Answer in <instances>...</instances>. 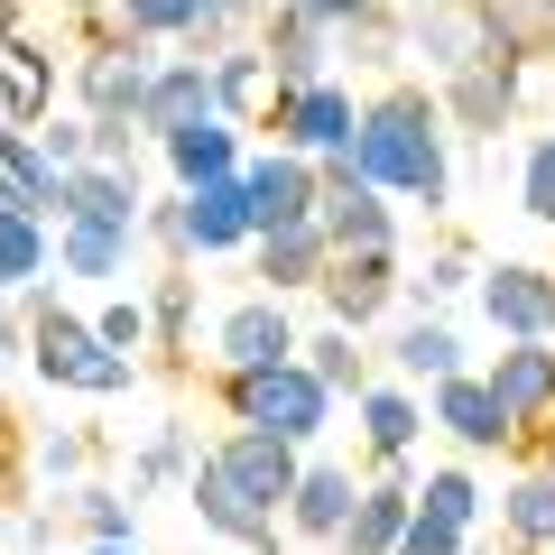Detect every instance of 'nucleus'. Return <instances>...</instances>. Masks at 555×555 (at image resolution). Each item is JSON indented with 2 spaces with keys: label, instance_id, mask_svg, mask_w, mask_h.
<instances>
[{
  "label": "nucleus",
  "instance_id": "1",
  "mask_svg": "<svg viewBox=\"0 0 555 555\" xmlns=\"http://www.w3.org/2000/svg\"><path fill=\"white\" fill-rule=\"evenodd\" d=\"M444 102L436 83H379L352 120V177L379 185L389 204H426L444 214L454 204V158H444Z\"/></svg>",
  "mask_w": 555,
  "mask_h": 555
},
{
  "label": "nucleus",
  "instance_id": "2",
  "mask_svg": "<svg viewBox=\"0 0 555 555\" xmlns=\"http://www.w3.org/2000/svg\"><path fill=\"white\" fill-rule=\"evenodd\" d=\"M28 371L47 379V389H75V398H120L139 379L130 352H112V343L93 334V315H65L47 287H28Z\"/></svg>",
  "mask_w": 555,
  "mask_h": 555
},
{
  "label": "nucleus",
  "instance_id": "3",
  "mask_svg": "<svg viewBox=\"0 0 555 555\" xmlns=\"http://www.w3.org/2000/svg\"><path fill=\"white\" fill-rule=\"evenodd\" d=\"M222 408L241 416V426H259V436H287V444H315L324 426H334L343 398L324 389L306 361H269V371H222Z\"/></svg>",
  "mask_w": 555,
  "mask_h": 555
},
{
  "label": "nucleus",
  "instance_id": "4",
  "mask_svg": "<svg viewBox=\"0 0 555 555\" xmlns=\"http://www.w3.org/2000/svg\"><path fill=\"white\" fill-rule=\"evenodd\" d=\"M352 120H361V93L343 75H315V83H297V93L278 102L269 139L297 149V158H352Z\"/></svg>",
  "mask_w": 555,
  "mask_h": 555
},
{
  "label": "nucleus",
  "instance_id": "5",
  "mask_svg": "<svg viewBox=\"0 0 555 555\" xmlns=\"http://www.w3.org/2000/svg\"><path fill=\"white\" fill-rule=\"evenodd\" d=\"M241 185H250V222L259 232H297V222L324 214V167L297 158V149H278V139L241 158Z\"/></svg>",
  "mask_w": 555,
  "mask_h": 555
},
{
  "label": "nucleus",
  "instance_id": "6",
  "mask_svg": "<svg viewBox=\"0 0 555 555\" xmlns=\"http://www.w3.org/2000/svg\"><path fill=\"white\" fill-rule=\"evenodd\" d=\"M297 315H287V297H269V287H250V297H232L214 315V371H269V361H297Z\"/></svg>",
  "mask_w": 555,
  "mask_h": 555
},
{
  "label": "nucleus",
  "instance_id": "7",
  "mask_svg": "<svg viewBox=\"0 0 555 555\" xmlns=\"http://www.w3.org/2000/svg\"><path fill=\"white\" fill-rule=\"evenodd\" d=\"M473 297H481V315H491L500 343H555V269H537V259H491Z\"/></svg>",
  "mask_w": 555,
  "mask_h": 555
},
{
  "label": "nucleus",
  "instance_id": "8",
  "mask_svg": "<svg viewBox=\"0 0 555 555\" xmlns=\"http://www.w3.org/2000/svg\"><path fill=\"white\" fill-rule=\"evenodd\" d=\"M324 324H343V334H371L379 315H389L398 297H408V278H398V250H334V269H324Z\"/></svg>",
  "mask_w": 555,
  "mask_h": 555
},
{
  "label": "nucleus",
  "instance_id": "9",
  "mask_svg": "<svg viewBox=\"0 0 555 555\" xmlns=\"http://www.w3.org/2000/svg\"><path fill=\"white\" fill-rule=\"evenodd\" d=\"M250 241H259V222H250V185L241 177H214L195 195H177V259H232Z\"/></svg>",
  "mask_w": 555,
  "mask_h": 555
},
{
  "label": "nucleus",
  "instance_id": "10",
  "mask_svg": "<svg viewBox=\"0 0 555 555\" xmlns=\"http://www.w3.org/2000/svg\"><path fill=\"white\" fill-rule=\"evenodd\" d=\"M324 167V241L334 250H398V204L379 195V185L352 177V158H315Z\"/></svg>",
  "mask_w": 555,
  "mask_h": 555
},
{
  "label": "nucleus",
  "instance_id": "11",
  "mask_svg": "<svg viewBox=\"0 0 555 555\" xmlns=\"http://www.w3.org/2000/svg\"><path fill=\"white\" fill-rule=\"evenodd\" d=\"M149 75H158L149 38L83 47V56H75V102H83V120H139V93H149Z\"/></svg>",
  "mask_w": 555,
  "mask_h": 555
},
{
  "label": "nucleus",
  "instance_id": "12",
  "mask_svg": "<svg viewBox=\"0 0 555 555\" xmlns=\"http://www.w3.org/2000/svg\"><path fill=\"white\" fill-rule=\"evenodd\" d=\"M214 473L232 481V491H250L259 509H278V518H287V491H297V473H306V444L259 436V426H232V436L214 444Z\"/></svg>",
  "mask_w": 555,
  "mask_h": 555
},
{
  "label": "nucleus",
  "instance_id": "13",
  "mask_svg": "<svg viewBox=\"0 0 555 555\" xmlns=\"http://www.w3.org/2000/svg\"><path fill=\"white\" fill-rule=\"evenodd\" d=\"M185 500H195V518H204L214 537H232V546H250V555H278V537H287V518L259 509L250 491H232V481L214 473V454H195V473H185Z\"/></svg>",
  "mask_w": 555,
  "mask_h": 555
},
{
  "label": "nucleus",
  "instance_id": "14",
  "mask_svg": "<svg viewBox=\"0 0 555 555\" xmlns=\"http://www.w3.org/2000/svg\"><path fill=\"white\" fill-rule=\"evenodd\" d=\"M481 389L500 398V416H509L518 436L555 426V343H509V352L481 371Z\"/></svg>",
  "mask_w": 555,
  "mask_h": 555
},
{
  "label": "nucleus",
  "instance_id": "15",
  "mask_svg": "<svg viewBox=\"0 0 555 555\" xmlns=\"http://www.w3.org/2000/svg\"><path fill=\"white\" fill-rule=\"evenodd\" d=\"M352 500H361V473H352V463L306 454L297 491H287V537H306V546H334L343 518H352Z\"/></svg>",
  "mask_w": 555,
  "mask_h": 555
},
{
  "label": "nucleus",
  "instance_id": "16",
  "mask_svg": "<svg viewBox=\"0 0 555 555\" xmlns=\"http://www.w3.org/2000/svg\"><path fill=\"white\" fill-rule=\"evenodd\" d=\"M204 65H214V102H222V120H241V130H269V120H278L287 83H278V65L259 56V38H232L222 56H204Z\"/></svg>",
  "mask_w": 555,
  "mask_h": 555
},
{
  "label": "nucleus",
  "instance_id": "17",
  "mask_svg": "<svg viewBox=\"0 0 555 555\" xmlns=\"http://www.w3.org/2000/svg\"><path fill=\"white\" fill-rule=\"evenodd\" d=\"M426 426H444V436H454L463 454H500V444H518V426L500 416V398L481 389V371L436 379V398H426Z\"/></svg>",
  "mask_w": 555,
  "mask_h": 555
},
{
  "label": "nucleus",
  "instance_id": "18",
  "mask_svg": "<svg viewBox=\"0 0 555 555\" xmlns=\"http://www.w3.org/2000/svg\"><path fill=\"white\" fill-rule=\"evenodd\" d=\"M222 112L214 102V65L204 56H158V75H149V93H139V139H177L185 120Z\"/></svg>",
  "mask_w": 555,
  "mask_h": 555
},
{
  "label": "nucleus",
  "instance_id": "19",
  "mask_svg": "<svg viewBox=\"0 0 555 555\" xmlns=\"http://www.w3.org/2000/svg\"><path fill=\"white\" fill-rule=\"evenodd\" d=\"M436 102H444V130L500 139V130H509V112H518V65H463V75L436 83Z\"/></svg>",
  "mask_w": 555,
  "mask_h": 555
},
{
  "label": "nucleus",
  "instance_id": "20",
  "mask_svg": "<svg viewBox=\"0 0 555 555\" xmlns=\"http://www.w3.org/2000/svg\"><path fill=\"white\" fill-rule=\"evenodd\" d=\"M139 214H149V177L139 167H65V222H112V232H139Z\"/></svg>",
  "mask_w": 555,
  "mask_h": 555
},
{
  "label": "nucleus",
  "instance_id": "21",
  "mask_svg": "<svg viewBox=\"0 0 555 555\" xmlns=\"http://www.w3.org/2000/svg\"><path fill=\"white\" fill-rule=\"evenodd\" d=\"M158 158H167V177H177V195H195V185H214V177H241V120H222V112H204V120H185L177 139H158Z\"/></svg>",
  "mask_w": 555,
  "mask_h": 555
},
{
  "label": "nucleus",
  "instance_id": "22",
  "mask_svg": "<svg viewBox=\"0 0 555 555\" xmlns=\"http://www.w3.org/2000/svg\"><path fill=\"white\" fill-rule=\"evenodd\" d=\"M324 269H334L324 222H297V232H259L250 241V278L269 287V297H306V287H324Z\"/></svg>",
  "mask_w": 555,
  "mask_h": 555
},
{
  "label": "nucleus",
  "instance_id": "23",
  "mask_svg": "<svg viewBox=\"0 0 555 555\" xmlns=\"http://www.w3.org/2000/svg\"><path fill=\"white\" fill-rule=\"evenodd\" d=\"M0 204H20L38 222H65V177L47 167L38 130H20V120H0Z\"/></svg>",
  "mask_w": 555,
  "mask_h": 555
},
{
  "label": "nucleus",
  "instance_id": "24",
  "mask_svg": "<svg viewBox=\"0 0 555 555\" xmlns=\"http://www.w3.org/2000/svg\"><path fill=\"white\" fill-rule=\"evenodd\" d=\"M250 38H259V56L278 65V83H287V93H297V83H315V75H334V38H324V28L306 20L297 0H278L269 20L250 28Z\"/></svg>",
  "mask_w": 555,
  "mask_h": 555
},
{
  "label": "nucleus",
  "instance_id": "25",
  "mask_svg": "<svg viewBox=\"0 0 555 555\" xmlns=\"http://www.w3.org/2000/svg\"><path fill=\"white\" fill-rule=\"evenodd\" d=\"M352 416H361V444H371V463L416 454V444H426V398H416L408 379H371V389L352 398Z\"/></svg>",
  "mask_w": 555,
  "mask_h": 555
},
{
  "label": "nucleus",
  "instance_id": "26",
  "mask_svg": "<svg viewBox=\"0 0 555 555\" xmlns=\"http://www.w3.org/2000/svg\"><path fill=\"white\" fill-rule=\"evenodd\" d=\"M408 518H416V491L371 473V481H361V500H352V518H343V537H334V555H398Z\"/></svg>",
  "mask_w": 555,
  "mask_h": 555
},
{
  "label": "nucleus",
  "instance_id": "27",
  "mask_svg": "<svg viewBox=\"0 0 555 555\" xmlns=\"http://www.w3.org/2000/svg\"><path fill=\"white\" fill-rule=\"evenodd\" d=\"M56 112V56H47L38 38H10L0 47V120H20V130H38V120Z\"/></svg>",
  "mask_w": 555,
  "mask_h": 555
},
{
  "label": "nucleus",
  "instance_id": "28",
  "mask_svg": "<svg viewBox=\"0 0 555 555\" xmlns=\"http://www.w3.org/2000/svg\"><path fill=\"white\" fill-rule=\"evenodd\" d=\"M56 278V222L20 214V204H0V297H28Z\"/></svg>",
  "mask_w": 555,
  "mask_h": 555
},
{
  "label": "nucleus",
  "instance_id": "29",
  "mask_svg": "<svg viewBox=\"0 0 555 555\" xmlns=\"http://www.w3.org/2000/svg\"><path fill=\"white\" fill-rule=\"evenodd\" d=\"M389 371L408 379V389H416V379L436 389V379H454V371H463V334H454L444 315H408V324L389 334Z\"/></svg>",
  "mask_w": 555,
  "mask_h": 555
},
{
  "label": "nucleus",
  "instance_id": "30",
  "mask_svg": "<svg viewBox=\"0 0 555 555\" xmlns=\"http://www.w3.org/2000/svg\"><path fill=\"white\" fill-rule=\"evenodd\" d=\"M500 528H509V555H555V463L500 491Z\"/></svg>",
  "mask_w": 555,
  "mask_h": 555
},
{
  "label": "nucleus",
  "instance_id": "31",
  "mask_svg": "<svg viewBox=\"0 0 555 555\" xmlns=\"http://www.w3.org/2000/svg\"><path fill=\"white\" fill-rule=\"evenodd\" d=\"M130 250H139V232H112V222H56V269L65 278H102V287H120V278H130Z\"/></svg>",
  "mask_w": 555,
  "mask_h": 555
},
{
  "label": "nucleus",
  "instance_id": "32",
  "mask_svg": "<svg viewBox=\"0 0 555 555\" xmlns=\"http://www.w3.org/2000/svg\"><path fill=\"white\" fill-rule=\"evenodd\" d=\"M297 361H306V371H315L334 398H361V389H371V352H361V334H343V324L306 334V343H297Z\"/></svg>",
  "mask_w": 555,
  "mask_h": 555
},
{
  "label": "nucleus",
  "instance_id": "33",
  "mask_svg": "<svg viewBox=\"0 0 555 555\" xmlns=\"http://www.w3.org/2000/svg\"><path fill=\"white\" fill-rule=\"evenodd\" d=\"M416 518H436V528L473 537V518H481V481L463 473V463H436V473H416Z\"/></svg>",
  "mask_w": 555,
  "mask_h": 555
},
{
  "label": "nucleus",
  "instance_id": "34",
  "mask_svg": "<svg viewBox=\"0 0 555 555\" xmlns=\"http://www.w3.org/2000/svg\"><path fill=\"white\" fill-rule=\"evenodd\" d=\"M65 509H75V528L93 537V546H139V500L130 491H112V481H75V491H65Z\"/></svg>",
  "mask_w": 555,
  "mask_h": 555
},
{
  "label": "nucleus",
  "instance_id": "35",
  "mask_svg": "<svg viewBox=\"0 0 555 555\" xmlns=\"http://www.w3.org/2000/svg\"><path fill=\"white\" fill-rule=\"evenodd\" d=\"M463 287H481L473 241H436V250H426V269L408 278V297H416V306H444V297H463Z\"/></svg>",
  "mask_w": 555,
  "mask_h": 555
},
{
  "label": "nucleus",
  "instance_id": "36",
  "mask_svg": "<svg viewBox=\"0 0 555 555\" xmlns=\"http://www.w3.org/2000/svg\"><path fill=\"white\" fill-rule=\"evenodd\" d=\"M518 214L555 232V130H537L528 149H518Z\"/></svg>",
  "mask_w": 555,
  "mask_h": 555
},
{
  "label": "nucleus",
  "instance_id": "37",
  "mask_svg": "<svg viewBox=\"0 0 555 555\" xmlns=\"http://www.w3.org/2000/svg\"><path fill=\"white\" fill-rule=\"evenodd\" d=\"M149 324H158V352H185V334H195V278H185V269H167V278H158Z\"/></svg>",
  "mask_w": 555,
  "mask_h": 555
},
{
  "label": "nucleus",
  "instance_id": "38",
  "mask_svg": "<svg viewBox=\"0 0 555 555\" xmlns=\"http://www.w3.org/2000/svg\"><path fill=\"white\" fill-rule=\"evenodd\" d=\"M195 10H204V0H120V20H130V38H149V47H158V38H195Z\"/></svg>",
  "mask_w": 555,
  "mask_h": 555
},
{
  "label": "nucleus",
  "instance_id": "39",
  "mask_svg": "<svg viewBox=\"0 0 555 555\" xmlns=\"http://www.w3.org/2000/svg\"><path fill=\"white\" fill-rule=\"evenodd\" d=\"M93 334L102 343H112V352H158V324H149V306H139V297H112V306H102V315H93Z\"/></svg>",
  "mask_w": 555,
  "mask_h": 555
},
{
  "label": "nucleus",
  "instance_id": "40",
  "mask_svg": "<svg viewBox=\"0 0 555 555\" xmlns=\"http://www.w3.org/2000/svg\"><path fill=\"white\" fill-rule=\"evenodd\" d=\"M38 149H47V167L65 177V167L93 158V120H83V112H47V120H38Z\"/></svg>",
  "mask_w": 555,
  "mask_h": 555
},
{
  "label": "nucleus",
  "instance_id": "41",
  "mask_svg": "<svg viewBox=\"0 0 555 555\" xmlns=\"http://www.w3.org/2000/svg\"><path fill=\"white\" fill-rule=\"evenodd\" d=\"M167 473H195V454H185V436H177V426H158V436L139 444V463H130V491H149V481H167Z\"/></svg>",
  "mask_w": 555,
  "mask_h": 555
},
{
  "label": "nucleus",
  "instance_id": "42",
  "mask_svg": "<svg viewBox=\"0 0 555 555\" xmlns=\"http://www.w3.org/2000/svg\"><path fill=\"white\" fill-rule=\"evenodd\" d=\"M83 463H93V444H83L75 426H56V436H38V473H47V481H65V491H75V481H83Z\"/></svg>",
  "mask_w": 555,
  "mask_h": 555
},
{
  "label": "nucleus",
  "instance_id": "43",
  "mask_svg": "<svg viewBox=\"0 0 555 555\" xmlns=\"http://www.w3.org/2000/svg\"><path fill=\"white\" fill-rule=\"evenodd\" d=\"M473 537H454V528H436V518H408V537H398V555H463Z\"/></svg>",
  "mask_w": 555,
  "mask_h": 555
},
{
  "label": "nucleus",
  "instance_id": "44",
  "mask_svg": "<svg viewBox=\"0 0 555 555\" xmlns=\"http://www.w3.org/2000/svg\"><path fill=\"white\" fill-rule=\"evenodd\" d=\"M297 10H306V20L324 28V38H343V28H352V20H371L379 0H297Z\"/></svg>",
  "mask_w": 555,
  "mask_h": 555
},
{
  "label": "nucleus",
  "instance_id": "45",
  "mask_svg": "<svg viewBox=\"0 0 555 555\" xmlns=\"http://www.w3.org/2000/svg\"><path fill=\"white\" fill-rule=\"evenodd\" d=\"M47 537H56V509H28V518H20V546H28V555H38V546H47Z\"/></svg>",
  "mask_w": 555,
  "mask_h": 555
},
{
  "label": "nucleus",
  "instance_id": "46",
  "mask_svg": "<svg viewBox=\"0 0 555 555\" xmlns=\"http://www.w3.org/2000/svg\"><path fill=\"white\" fill-rule=\"evenodd\" d=\"M379 10H398V20H426V10H444V0H379Z\"/></svg>",
  "mask_w": 555,
  "mask_h": 555
},
{
  "label": "nucleus",
  "instance_id": "47",
  "mask_svg": "<svg viewBox=\"0 0 555 555\" xmlns=\"http://www.w3.org/2000/svg\"><path fill=\"white\" fill-rule=\"evenodd\" d=\"M20 38V0H0V47Z\"/></svg>",
  "mask_w": 555,
  "mask_h": 555
},
{
  "label": "nucleus",
  "instance_id": "48",
  "mask_svg": "<svg viewBox=\"0 0 555 555\" xmlns=\"http://www.w3.org/2000/svg\"><path fill=\"white\" fill-rule=\"evenodd\" d=\"M83 555H139V546H83Z\"/></svg>",
  "mask_w": 555,
  "mask_h": 555
},
{
  "label": "nucleus",
  "instance_id": "49",
  "mask_svg": "<svg viewBox=\"0 0 555 555\" xmlns=\"http://www.w3.org/2000/svg\"><path fill=\"white\" fill-rule=\"evenodd\" d=\"M463 555H500V546H463Z\"/></svg>",
  "mask_w": 555,
  "mask_h": 555
}]
</instances>
